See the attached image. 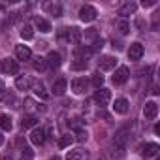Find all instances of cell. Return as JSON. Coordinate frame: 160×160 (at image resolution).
Masks as SVG:
<instances>
[{
	"mask_svg": "<svg viewBox=\"0 0 160 160\" xmlns=\"http://www.w3.org/2000/svg\"><path fill=\"white\" fill-rule=\"evenodd\" d=\"M64 38H68V42H70V28H60L58 30V40H64Z\"/></svg>",
	"mask_w": 160,
	"mask_h": 160,
	"instance_id": "obj_34",
	"label": "cell"
},
{
	"mask_svg": "<svg viewBox=\"0 0 160 160\" xmlns=\"http://www.w3.org/2000/svg\"><path fill=\"white\" fill-rule=\"evenodd\" d=\"M32 66H34V70H38V72H43V70L47 68V64H45V58H36V60L32 62Z\"/></svg>",
	"mask_w": 160,
	"mask_h": 160,
	"instance_id": "obj_31",
	"label": "cell"
},
{
	"mask_svg": "<svg viewBox=\"0 0 160 160\" xmlns=\"http://www.w3.org/2000/svg\"><path fill=\"white\" fill-rule=\"evenodd\" d=\"M34 94L40 96L42 100H49V92L45 91V87H43L42 83H36V85H34Z\"/></svg>",
	"mask_w": 160,
	"mask_h": 160,
	"instance_id": "obj_22",
	"label": "cell"
},
{
	"mask_svg": "<svg viewBox=\"0 0 160 160\" xmlns=\"http://www.w3.org/2000/svg\"><path fill=\"white\" fill-rule=\"evenodd\" d=\"M2 160H13V156H12V154H4Z\"/></svg>",
	"mask_w": 160,
	"mask_h": 160,
	"instance_id": "obj_40",
	"label": "cell"
},
{
	"mask_svg": "<svg viewBox=\"0 0 160 160\" xmlns=\"http://www.w3.org/2000/svg\"><path fill=\"white\" fill-rule=\"evenodd\" d=\"M158 151H160V147H158L156 143H143V145L139 147V154H141L143 158H152V156L158 154Z\"/></svg>",
	"mask_w": 160,
	"mask_h": 160,
	"instance_id": "obj_5",
	"label": "cell"
},
{
	"mask_svg": "<svg viewBox=\"0 0 160 160\" xmlns=\"http://www.w3.org/2000/svg\"><path fill=\"white\" fill-rule=\"evenodd\" d=\"M136 10H138V4H136V2H126V4H122V6L119 8L117 13H119L121 17H126V15H134Z\"/></svg>",
	"mask_w": 160,
	"mask_h": 160,
	"instance_id": "obj_14",
	"label": "cell"
},
{
	"mask_svg": "<svg viewBox=\"0 0 160 160\" xmlns=\"http://www.w3.org/2000/svg\"><path fill=\"white\" fill-rule=\"evenodd\" d=\"M94 102L100 106V108H104V106H108L109 102H111V91L109 89H96V92H94Z\"/></svg>",
	"mask_w": 160,
	"mask_h": 160,
	"instance_id": "obj_2",
	"label": "cell"
},
{
	"mask_svg": "<svg viewBox=\"0 0 160 160\" xmlns=\"http://www.w3.org/2000/svg\"><path fill=\"white\" fill-rule=\"evenodd\" d=\"M4 91H6V85H4V81H0V98H2Z\"/></svg>",
	"mask_w": 160,
	"mask_h": 160,
	"instance_id": "obj_39",
	"label": "cell"
},
{
	"mask_svg": "<svg viewBox=\"0 0 160 160\" xmlns=\"http://www.w3.org/2000/svg\"><path fill=\"white\" fill-rule=\"evenodd\" d=\"M96 8H92V6H83L81 10H79V19H81L83 23H92L94 19H96Z\"/></svg>",
	"mask_w": 160,
	"mask_h": 160,
	"instance_id": "obj_4",
	"label": "cell"
},
{
	"mask_svg": "<svg viewBox=\"0 0 160 160\" xmlns=\"http://www.w3.org/2000/svg\"><path fill=\"white\" fill-rule=\"evenodd\" d=\"M4 100H6L8 104H10V102H15V96H13V94H6V96H4Z\"/></svg>",
	"mask_w": 160,
	"mask_h": 160,
	"instance_id": "obj_38",
	"label": "cell"
},
{
	"mask_svg": "<svg viewBox=\"0 0 160 160\" xmlns=\"http://www.w3.org/2000/svg\"><path fill=\"white\" fill-rule=\"evenodd\" d=\"M66 87H68L66 79H64V77H60V79H57V81L53 83L51 91H53V94H55V96H62V94L66 92Z\"/></svg>",
	"mask_w": 160,
	"mask_h": 160,
	"instance_id": "obj_13",
	"label": "cell"
},
{
	"mask_svg": "<svg viewBox=\"0 0 160 160\" xmlns=\"http://www.w3.org/2000/svg\"><path fill=\"white\" fill-rule=\"evenodd\" d=\"M89 158V152L85 151V149H73V151H70L68 154H66V160H87Z\"/></svg>",
	"mask_w": 160,
	"mask_h": 160,
	"instance_id": "obj_11",
	"label": "cell"
},
{
	"mask_svg": "<svg viewBox=\"0 0 160 160\" xmlns=\"http://www.w3.org/2000/svg\"><path fill=\"white\" fill-rule=\"evenodd\" d=\"M32 158H34V151H32L30 147H23V149H21L19 160H32Z\"/></svg>",
	"mask_w": 160,
	"mask_h": 160,
	"instance_id": "obj_28",
	"label": "cell"
},
{
	"mask_svg": "<svg viewBox=\"0 0 160 160\" xmlns=\"http://www.w3.org/2000/svg\"><path fill=\"white\" fill-rule=\"evenodd\" d=\"M73 141H75V138H73V136H70V134H64V136L58 139V147H60V149H66V147H70Z\"/></svg>",
	"mask_w": 160,
	"mask_h": 160,
	"instance_id": "obj_23",
	"label": "cell"
},
{
	"mask_svg": "<svg viewBox=\"0 0 160 160\" xmlns=\"http://www.w3.org/2000/svg\"><path fill=\"white\" fill-rule=\"evenodd\" d=\"M34 25H36V28L40 32H51V23L47 19H43V17H36L34 19Z\"/></svg>",
	"mask_w": 160,
	"mask_h": 160,
	"instance_id": "obj_17",
	"label": "cell"
},
{
	"mask_svg": "<svg viewBox=\"0 0 160 160\" xmlns=\"http://www.w3.org/2000/svg\"><path fill=\"white\" fill-rule=\"evenodd\" d=\"M113 111H115V113H119V115H126V113H128V100H124V98L115 100Z\"/></svg>",
	"mask_w": 160,
	"mask_h": 160,
	"instance_id": "obj_16",
	"label": "cell"
},
{
	"mask_svg": "<svg viewBox=\"0 0 160 160\" xmlns=\"http://www.w3.org/2000/svg\"><path fill=\"white\" fill-rule=\"evenodd\" d=\"M36 122H38V119H36L34 115H27V117L21 121V126H23V128H30V126H36Z\"/></svg>",
	"mask_w": 160,
	"mask_h": 160,
	"instance_id": "obj_27",
	"label": "cell"
},
{
	"mask_svg": "<svg viewBox=\"0 0 160 160\" xmlns=\"http://www.w3.org/2000/svg\"><path fill=\"white\" fill-rule=\"evenodd\" d=\"M117 28H119L121 34H128V32H130V23H128L126 19H119V21H117Z\"/></svg>",
	"mask_w": 160,
	"mask_h": 160,
	"instance_id": "obj_26",
	"label": "cell"
},
{
	"mask_svg": "<svg viewBox=\"0 0 160 160\" xmlns=\"http://www.w3.org/2000/svg\"><path fill=\"white\" fill-rule=\"evenodd\" d=\"M92 85L96 87V89H102V83H104V75H100V72H96V73H92Z\"/></svg>",
	"mask_w": 160,
	"mask_h": 160,
	"instance_id": "obj_29",
	"label": "cell"
},
{
	"mask_svg": "<svg viewBox=\"0 0 160 160\" xmlns=\"http://www.w3.org/2000/svg\"><path fill=\"white\" fill-rule=\"evenodd\" d=\"M143 115H145V119H149V121H152V119H156V115H158V104L156 102H147L145 104V108H143Z\"/></svg>",
	"mask_w": 160,
	"mask_h": 160,
	"instance_id": "obj_8",
	"label": "cell"
},
{
	"mask_svg": "<svg viewBox=\"0 0 160 160\" xmlns=\"http://www.w3.org/2000/svg\"><path fill=\"white\" fill-rule=\"evenodd\" d=\"M43 10L49 12V13L55 15V17H60V12H62L60 4H51V2H45V4H43Z\"/></svg>",
	"mask_w": 160,
	"mask_h": 160,
	"instance_id": "obj_19",
	"label": "cell"
},
{
	"mask_svg": "<svg viewBox=\"0 0 160 160\" xmlns=\"http://www.w3.org/2000/svg\"><path fill=\"white\" fill-rule=\"evenodd\" d=\"M19 72V64L12 58H2L0 60V73H10V75H15Z\"/></svg>",
	"mask_w": 160,
	"mask_h": 160,
	"instance_id": "obj_1",
	"label": "cell"
},
{
	"mask_svg": "<svg viewBox=\"0 0 160 160\" xmlns=\"http://www.w3.org/2000/svg\"><path fill=\"white\" fill-rule=\"evenodd\" d=\"M15 57H17L19 60H28V58L32 57V51H30V47H27V45H17V47H15Z\"/></svg>",
	"mask_w": 160,
	"mask_h": 160,
	"instance_id": "obj_15",
	"label": "cell"
},
{
	"mask_svg": "<svg viewBox=\"0 0 160 160\" xmlns=\"http://www.w3.org/2000/svg\"><path fill=\"white\" fill-rule=\"evenodd\" d=\"M30 141H32L34 145H42V143L45 141V130L36 126V128L30 132Z\"/></svg>",
	"mask_w": 160,
	"mask_h": 160,
	"instance_id": "obj_12",
	"label": "cell"
},
{
	"mask_svg": "<svg viewBox=\"0 0 160 160\" xmlns=\"http://www.w3.org/2000/svg\"><path fill=\"white\" fill-rule=\"evenodd\" d=\"M51 160H60V156H53V158H51Z\"/></svg>",
	"mask_w": 160,
	"mask_h": 160,
	"instance_id": "obj_42",
	"label": "cell"
},
{
	"mask_svg": "<svg viewBox=\"0 0 160 160\" xmlns=\"http://www.w3.org/2000/svg\"><path fill=\"white\" fill-rule=\"evenodd\" d=\"M73 70H85L87 68V60H81V58H75V62L72 64Z\"/></svg>",
	"mask_w": 160,
	"mask_h": 160,
	"instance_id": "obj_32",
	"label": "cell"
},
{
	"mask_svg": "<svg viewBox=\"0 0 160 160\" xmlns=\"http://www.w3.org/2000/svg\"><path fill=\"white\" fill-rule=\"evenodd\" d=\"M128 77H130L128 68H126V66H119V68L115 70L113 77H111V81H113L115 85H124V83L128 81Z\"/></svg>",
	"mask_w": 160,
	"mask_h": 160,
	"instance_id": "obj_3",
	"label": "cell"
},
{
	"mask_svg": "<svg viewBox=\"0 0 160 160\" xmlns=\"http://www.w3.org/2000/svg\"><path fill=\"white\" fill-rule=\"evenodd\" d=\"M23 108H25V111H27V113H34V111H36V102H34V100H30V98H27V100H25V104H23Z\"/></svg>",
	"mask_w": 160,
	"mask_h": 160,
	"instance_id": "obj_30",
	"label": "cell"
},
{
	"mask_svg": "<svg viewBox=\"0 0 160 160\" xmlns=\"http://www.w3.org/2000/svg\"><path fill=\"white\" fill-rule=\"evenodd\" d=\"M143 53H145V49H143V45L138 43V42L128 47V58H130V60H139V58L143 57Z\"/></svg>",
	"mask_w": 160,
	"mask_h": 160,
	"instance_id": "obj_7",
	"label": "cell"
},
{
	"mask_svg": "<svg viewBox=\"0 0 160 160\" xmlns=\"http://www.w3.org/2000/svg\"><path fill=\"white\" fill-rule=\"evenodd\" d=\"M81 38H83V34H81V30H79V28H70V42L72 43H79V42H81Z\"/></svg>",
	"mask_w": 160,
	"mask_h": 160,
	"instance_id": "obj_24",
	"label": "cell"
},
{
	"mask_svg": "<svg viewBox=\"0 0 160 160\" xmlns=\"http://www.w3.org/2000/svg\"><path fill=\"white\" fill-rule=\"evenodd\" d=\"M45 64H47L49 68L57 70V68H60V64H62V58H60V55H58L57 51H51V53L47 55V58H45Z\"/></svg>",
	"mask_w": 160,
	"mask_h": 160,
	"instance_id": "obj_10",
	"label": "cell"
},
{
	"mask_svg": "<svg viewBox=\"0 0 160 160\" xmlns=\"http://www.w3.org/2000/svg\"><path fill=\"white\" fill-rule=\"evenodd\" d=\"M30 85H32V83H30V79L25 77V75H19V77L15 79V87H17L19 91H27Z\"/></svg>",
	"mask_w": 160,
	"mask_h": 160,
	"instance_id": "obj_20",
	"label": "cell"
},
{
	"mask_svg": "<svg viewBox=\"0 0 160 160\" xmlns=\"http://www.w3.org/2000/svg\"><path fill=\"white\" fill-rule=\"evenodd\" d=\"M12 119H10V115H6V113H0V128L2 130H6V132H10L12 130Z\"/></svg>",
	"mask_w": 160,
	"mask_h": 160,
	"instance_id": "obj_21",
	"label": "cell"
},
{
	"mask_svg": "<svg viewBox=\"0 0 160 160\" xmlns=\"http://www.w3.org/2000/svg\"><path fill=\"white\" fill-rule=\"evenodd\" d=\"M87 87H89V83L85 81L83 77H77V79H73V81H72V91L75 94H85L87 92Z\"/></svg>",
	"mask_w": 160,
	"mask_h": 160,
	"instance_id": "obj_9",
	"label": "cell"
},
{
	"mask_svg": "<svg viewBox=\"0 0 160 160\" xmlns=\"http://www.w3.org/2000/svg\"><path fill=\"white\" fill-rule=\"evenodd\" d=\"M19 34H21V38H23V40H32V38H34V30H32V27H30V25H25V27L21 28V32H19Z\"/></svg>",
	"mask_w": 160,
	"mask_h": 160,
	"instance_id": "obj_25",
	"label": "cell"
},
{
	"mask_svg": "<svg viewBox=\"0 0 160 160\" xmlns=\"http://www.w3.org/2000/svg\"><path fill=\"white\" fill-rule=\"evenodd\" d=\"M154 4H156V0H143V2H141L143 8H151V6H154Z\"/></svg>",
	"mask_w": 160,
	"mask_h": 160,
	"instance_id": "obj_37",
	"label": "cell"
},
{
	"mask_svg": "<svg viewBox=\"0 0 160 160\" xmlns=\"http://www.w3.org/2000/svg\"><path fill=\"white\" fill-rule=\"evenodd\" d=\"M98 36V32H96V28H89L87 32H85V38H96Z\"/></svg>",
	"mask_w": 160,
	"mask_h": 160,
	"instance_id": "obj_36",
	"label": "cell"
},
{
	"mask_svg": "<svg viewBox=\"0 0 160 160\" xmlns=\"http://www.w3.org/2000/svg\"><path fill=\"white\" fill-rule=\"evenodd\" d=\"M98 66H100V70H104V72L115 70V66H117V58L111 57V55H106V57H102V58L98 60Z\"/></svg>",
	"mask_w": 160,
	"mask_h": 160,
	"instance_id": "obj_6",
	"label": "cell"
},
{
	"mask_svg": "<svg viewBox=\"0 0 160 160\" xmlns=\"http://www.w3.org/2000/svg\"><path fill=\"white\" fill-rule=\"evenodd\" d=\"M87 138H89V134H87V130H81V128H79V130H77V138H75L77 141H85Z\"/></svg>",
	"mask_w": 160,
	"mask_h": 160,
	"instance_id": "obj_33",
	"label": "cell"
},
{
	"mask_svg": "<svg viewBox=\"0 0 160 160\" xmlns=\"http://www.w3.org/2000/svg\"><path fill=\"white\" fill-rule=\"evenodd\" d=\"M0 145H4V136H2V132H0Z\"/></svg>",
	"mask_w": 160,
	"mask_h": 160,
	"instance_id": "obj_41",
	"label": "cell"
},
{
	"mask_svg": "<svg viewBox=\"0 0 160 160\" xmlns=\"http://www.w3.org/2000/svg\"><path fill=\"white\" fill-rule=\"evenodd\" d=\"M136 28H138V30H145V21H143L141 17L136 19Z\"/></svg>",
	"mask_w": 160,
	"mask_h": 160,
	"instance_id": "obj_35",
	"label": "cell"
},
{
	"mask_svg": "<svg viewBox=\"0 0 160 160\" xmlns=\"http://www.w3.org/2000/svg\"><path fill=\"white\" fill-rule=\"evenodd\" d=\"M91 55H92V49H91V47H77V49H75V58L89 60Z\"/></svg>",
	"mask_w": 160,
	"mask_h": 160,
	"instance_id": "obj_18",
	"label": "cell"
}]
</instances>
